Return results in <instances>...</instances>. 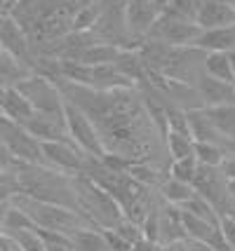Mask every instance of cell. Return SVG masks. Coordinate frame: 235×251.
Here are the masks:
<instances>
[{
	"instance_id": "obj_44",
	"label": "cell",
	"mask_w": 235,
	"mask_h": 251,
	"mask_svg": "<svg viewBox=\"0 0 235 251\" xmlns=\"http://www.w3.org/2000/svg\"><path fill=\"white\" fill-rule=\"evenodd\" d=\"M226 2H228V5H231V7H235V0H226Z\"/></svg>"
},
{
	"instance_id": "obj_4",
	"label": "cell",
	"mask_w": 235,
	"mask_h": 251,
	"mask_svg": "<svg viewBox=\"0 0 235 251\" xmlns=\"http://www.w3.org/2000/svg\"><path fill=\"white\" fill-rule=\"evenodd\" d=\"M12 207L22 209L24 214L31 219L35 228L43 230H54V232H64V235H73L80 228H92L87 221L82 219L78 209L59 207V204H50V202H40L22 193H12Z\"/></svg>"
},
{
	"instance_id": "obj_40",
	"label": "cell",
	"mask_w": 235,
	"mask_h": 251,
	"mask_svg": "<svg viewBox=\"0 0 235 251\" xmlns=\"http://www.w3.org/2000/svg\"><path fill=\"white\" fill-rule=\"evenodd\" d=\"M226 190H228V195L235 200V178H226Z\"/></svg>"
},
{
	"instance_id": "obj_10",
	"label": "cell",
	"mask_w": 235,
	"mask_h": 251,
	"mask_svg": "<svg viewBox=\"0 0 235 251\" xmlns=\"http://www.w3.org/2000/svg\"><path fill=\"white\" fill-rule=\"evenodd\" d=\"M157 17H160V12L156 7V0H127L125 28H127V38H130V50H134L148 35Z\"/></svg>"
},
{
	"instance_id": "obj_37",
	"label": "cell",
	"mask_w": 235,
	"mask_h": 251,
	"mask_svg": "<svg viewBox=\"0 0 235 251\" xmlns=\"http://www.w3.org/2000/svg\"><path fill=\"white\" fill-rule=\"evenodd\" d=\"M104 232V237H106V244H108V249L111 251H132V244L127 240H123L120 235H115L113 230H101Z\"/></svg>"
},
{
	"instance_id": "obj_6",
	"label": "cell",
	"mask_w": 235,
	"mask_h": 251,
	"mask_svg": "<svg viewBox=\"0 0 235 251\" xmlns=\"http://www.w3.org/2000/svg\"><path fill=\"white\" fill-rule=\"evenodd\" d=\"M0 139H2L7 153L14 160L28 164H45L40 141H35L33 136L24 129L22 122H14L10 118H5V115H0Z\"/></svg>"
},
{
	"instance_id": "obj_13",
	"label": "cell",
	"mask_w": 235,
	"mask_h": 251,
	"mask_svg": "<svg viewBox=\"0 0 235 251\" xmlns=\"http://www.w3.org/2000/svg\"><path fill=\"white\" fill-rule=\"evenodd\" d=\"M190 188L198 193L200 197H205L214 209L219 207L226 200L228 190H226V174L221 172V167H207V164H198Z\"/></svg>"
},
{
	"instance_id": "obj_5",
	"label": "cell",
	"mask_w": 235,
	"mask_h": 251,
	"mask_svg": "<svg viewBox=\"0 0 235 251\" xmlns=\"http://www.w3.org/2000/svg\"><path fill=\"white\" fill-rule=\"evenodd\" d=\"M14 87L22 92L26 101L38 113H64V94L56 87L52 77L31 73L28 77H24L22 82H17Z\"/></svg>"
},
{
	"instance_id": "obj_28",
	"label": "cell",
	"mask_w": 235,
	"mask_h": 251,
	"mask_svg": "<svg viewBox=\"0 0 235 251\" xmlns=\"http://www.w3.org/2000/svg\"><path fill=\"white\" fill-rule=\"evenodd\" d=\"M193 155L198 164H207V167H221L224 157L228 155L226 148L216 146V143H205V141H193Z\"/></svg>"
},
{
	"instance_id": "obj_16",
	"label": "cell",
	"mask_w": 235,
	"mask_h": 251,
	"mask_svg": "<svg viewBox=\"0 0 235 251\" xmlns=\"http://www.w3.org/2000/svg\"><path fill=\"white\" fill-rule=\"evenodd\" d=\"M181 240H186V230L181 223L179 207L160 200V204H157V244H172V242Z\"/></svg>"
},
{
	"instance_id": "obj_19",
	"label": "cell",
	"mask_w": 235,
	"mask_h": 251,
	"mask_svg": "<svg viewBox=\"0 0 235 251\" xmlns=\"http://www.w3.org/2000/svg\"><path fill=\"white\" fill-rule=\"evenodd\" d=\"M33 113V106L26 101V97L14 85H0V115L14 122H24Z\"/></svg>"
},
{
	"instance_id": "obj_26",
	"label": "cell",
	"mask_w": 235,
	"mask_h": 251,
	"mask_svg": "<svg viewBox=\"0 0 235 251\" xmlns=\"http://www.w3.org/2000/svg\"><path fill=\"white\" fill-rule=\"evenodd\" d=\"M120 47L118 45H111V43H94L90 45L82 54L78 56L80 64L85 66H104V64H113V59L118 56Z\"/></svg>"
},
{
	"instance_id": "obj_34",
	"label": "cell",
	"mask_w": 235,
	"mask_h": 251,
	"mask_svg": "<svg viewBox=\"0 0 235 251\" xmlns=\"http://www.w3.org/2000/svg\"><path fill=\"white\" fill-rule=\"evenodd\" d=\"M115 235H120L123 240H127L130 244H134V242H139L144 235H141V226L139 223H134V221L130 219H120L118 223H115V228H111Z\"/></svg>"
},
{
	"instance_id": "obj_9",
	"label": "cell",
	"mask_w": 235,
	"mask_h": 251,
	"mask_svg": "<svg viewBox=\"0 0 235 251\" xmlns=\"http://www.w3.org/2000/svg\"><path fill=\"white\" fill-rule=\"evenodd\" d=\"M40 151H43V160H45L47 167H52L56 172H64L68 176L82 174L90 157H94V155L82 153L76 143L66 141H43Z\"/></svg>"
},
{
	"instance_id": "obj_25",
	"label": "cell",
	"mask_w": 235,
	"mask_h": 251,
	"mask_svg": "<svg viewBox=\"0 0 235 251\" xmlns=\"http://www.w3.org/2000/svg\"><path fill=\"white\" fill-rule=\"evenodd\" d=\"M165 151L169 155V162L172 160H181V157H188V155H193V136H190L188 131L167 129L165 131Z\"/></svg>"
},
{
	"instance_id": "obj_24",
	"label": "cell",
	"mask_w": 235,
	"mask_h": 251,
	"mask_svg": "<svg viewBox=\"0 0 235 251\" xmlns=\"http://www.w3.org/2000/svg\"><path fill=\"white\" fill-rule=\"evenodd\" d=\"M205 110L212 118L214 127L221 131L228 141L235 143V103H224V106H214V108Z\"/></svg>"
},
{
	"instance_id": "obj_41",
	"label": "cell",
	"mask_w": 235,
	"mask_h": 251,
	"mask_svg": "<svg viewBox=\"0 0 235 251\" xmlns=\"http://www.w3.org/2000/svg\"><path fill=\"white\" fill-rule=\"evenodd\" d=\"M228 56H231V66H233V73H235V50H231Z\"/></svg>"
},
{
	"instance_id": "obj_35",
	"label": "cell",
	"mask_w": 235,
	"mask_h": 251,
	"mask_svg": "<svg viewBox=\"0 0 235 251\" xmlns=\"http://www.w3.org/2000/svg\"><path fill=\"white\" fill-rule=\"evenodd\" d=\"M202 0H172L169 2V12H174V14H179L183 19H190V22H195V14L200 10Z\"/></svg>"
},
{
	"instance_id": "obj_2",
	"label": "cell",
	"mask_w": 235,
	"mask_h": 251,
	"mask_svg": "<svg viewBox=\"0 0 235 251\" xmlns=\"http://www.w3.org/2000/svg\"><path fill=\"white\" fill-rule=\"evenodd\" d=\"M7 176H10V186L14 193L28 195L40 202L76 209L73 178L64 172H56L47 164H28L17 160Z\"/></svg>"
},
{
	"instance_id": "obj_32",
	"label": "cell",
	"mask_w": 235,
	"mask_h": 251,
	"mask_svg": "<svg viewBox=\"0 0 235 251\" xmlns=\"http://www.w3.org/2000/svg\"><path fill=\"white\" fill-rule=\"evenodd\" d=\"M35 232L40 235V240L45 244V251H76L71 244V237L64 232H54V230H43L35 228Z\"/></svg>"
},
{
	"instance_id": "obj_21",
	"label": "cell",
	"mask_w": 235,
	"mask_h": 251,
	"mask_svg": "<svg viewBox=\"0 0 235 251\" xmlns=\"http://www.w3.org/2000/svg\"><path fill=\"white\" fill-rule=\"evenodd\" d=\"M202 73L216 77V80H224V82H235V73L228 52H207L202 59Z\"/></svg>"
},
{
	"instance_id": "obj_45",
	"label": "cell",
	"mask_w": 235,
	"mask_h": 251,
	"mask_svg": "<svg viewBox=\"0 0 235 251\" xmlns=\"http://www.w3.org/2000/svg\"><path fill=\"white\" fill-rule=\"evenodd\" d=\"M231 153H235V146H233V151H231Z\"/></svg>"
},
{
	"instance_id": "obj_15",
	"label": "cell",
	"mask_w": 235,
	"mask_h": 251,
	"mask_svg": "<svg viewBox=\"0 0 235 251\" xmlns=\"http://www.w3.org/2000/svg\"><path fill=\"white\" fill-rule=\"evenodd\" d=\"M186 120H188V131L193 136V141H205V143H216L226 148L228 153L233 151V141H228L221 131L214 127L212 118L207 115L205 108H193V110H186Z\"/></svg>"
},
{
	"instance_id": "obj_8",
	"label": "cell",
	"mask_w": 235,
	"mask_h": 251,
	"mask_svg": "<svg viewBox=\"0 0 235 251\" xmlns=\"http://www.w3.org/2000/svg\"><path fill=\"white\" fill-rule=\"evenodd\" d=\"M64 122H66L71 141L76 143L82 153L94 155V157H104V155H106L104 148H101L99 136H97L94 125L90 122V118H87L78 106H73L71 101H66V99H64Z\"/></svg>"
},
{
	"instance_id": "obj_38",
	"label": "cell",
	"mask_w": 235,
	"mask_h": 251,
	"mask_svg": "<svg viewBox=\"0 0 235 251\" xmlns=\"http://www.w3.org/2000/svg\"><path fill=\"white\" fill-rule=\"evenodd\" d=\"M12 186L10 183H0V226H2V219H5V214L10 211L12 207Z\"/></svg>"
},
{
	"instance_id": "obj_39",
	"label": "cell",
	"mask_w": 235,
	"mask_h": 251,
	"mask_svg": "<svg viewBox=\"0 0 235 251\" xmlns=\"http://www.w3.org/2000/svg\"><path fill=\"white\" fill-rule=\"evenodd\" d=\"M14 162H17V160L7 153L5 143H2V139H0V172H2V174H10L12 167H14Z\"/></svg>"
},
{
	"instance_id": "obj_20",
	"label": "cell",
	"mask_w": 235,
	"mask_h": 251,
	"mask_svg": "<svg viewBox=\"0 0 235 251\" xmlns=\"http://www.w3.org/2000/svg\"><path fill=\"white\" fill-rule=\"evenodd\" d=\"M111 66L123 77H127V80H130L134 87L139 85V82H141V80H144L146 66H144V61H141V56H139V52H136V50L120 47V52H118V56L113 59Z\"/></svg>"
},
{
	"instance_id": "obj_33",
	"label": "cell",
	"mask_w": 235,
	"mask_h": 251,
	"mask_svg": "<svg viewBox=\"0 0 235 251\" xmlns=\"http://www.w3.org/2000/svg\"><path fill=\"white\" fill-rule=\"evenodd\" d=\"M7 237H12V240L17 242V247H19L22 251H45V244H43V240H40V235L35 232V228L12 232V235H7Z\"/></svg>"
},
{
	"instance_id": "obj_18",
	"label": "cell",
	"mask_w": 235,
	"mask_h": 251,
	"mask_svg": "<svg viewBox=\"0 0 235 251\" xmlns=\"http://www.w3.org/2000/svg\"><path fill=\"white\" fill-rule=\"evenodd\" d=\"M193 45L202 52H231V50H235V24L216 26V28H202Z\"/></svg>"
},
{
	"instance_id": "obj_31",
	"label": "cell",
	"mask_w": 235,
	"mask_h": 251,
	"mask_svg": "<svg viewBox=\"0 0 235 251\" xmlns=\"http://www.w3.org/2000/svg\"><path fill=\"white\" fill-rule=\"evenodd\" d=\"M195 169H198V160H195V155H188V157H181V160H172L167 167V174L172 178H177V181L190 183Z\"/></svg>"
},
{
	"instance_id": "obj_14",
	"label": "cell",
	"mask_w": 235,
	"mask_h": 251,
	"mask_svg": "<svg viewBox=\"0 0 235 251\" xmlns=\"http://www.w3.org/2000/svg\"><path fill=\"white\" fill-rule=\"evenodd\" d=\"M193 87L198 92L202 101V108H214V106H224V103H235V82H224L216 77L200 73L195 77Z\"/></svg>"
},
{
	"instance_id": "obj_3",
	"label": "cell",
	"mask_w": 235,
	"mask_h": 251,
	"mask_svg": "<svg viewBox=\"0 0 235 251\" xmlns=\"http://www.w3.org/2000/svg\"><path fill=\"white\" fill-rule=\"evenodd\" d=\"M71 178H73V193H76V209L92 228L111 230L115 228L118 221L125 219L120 204L92 178L82 174H73Z\"/></svg>"
},
{
	"instance_id": "obj_22",
	"label": "cell",
	"mask_w": 235,
	"mask_h": 251,
	"mask_svg": "<svg viewBox=\"0 0 235 251\" xmlns=\"http://www.w3.org/2000/svg\"><path fill=\"white\" fill-rule=\"evenodd\" d=\"M157 195L162 202H169V204H183L186 200H188L195 190L190 188V183H183V181H177V178H172V176H165L162 181H160V186L156 188Z\"/></svg>"
},
{
	"instance_id": "obj_11",
	"label": "cell",
	"mask_w": 235,
	"mask_h": 251,
	"mask_svg": "<svg viewBox=\"0 0 235 251\" xmlns=\"http://www.w3.org/2000/svg\"><path fill=\"white\" fill-rule=\"evenodd\" d=\"M24 129L33 136L35 141H66L73 143L68 136L66 122H64V113H38L35 110L31 118L22 122Z\"/></svg>"
},
{
	"instance_id": "obj_1",
	"label": "cell",
	"mask_w": 235,
	"mask_h": 251,
	"mask_svg": "<svg viewBox=\"0 0 235 251\" xmlns=\"http://www.w3.org/2000/svg\"><path fill=\"white\" fill-rule=\"evenodd\" d=\"M54 82L64 99L90 118L106 155L123 157L127 162H148L162 169L169 167L165 136L151 120L136 87L92 89L64 77H54Z\"/></svg>"
},
{
	"instance_id": "obj_43",
	"label": "cell",
	"mask_w": 235,
	"mask_h": 251,
	"mask_svg": "<svg viewBox=\"0 0 235 251\" xmlns=\"http://www.w3.org/2000/svg\"><path fill=\"white\" fill-rule=\"evenodd\" d=\"M14 2H17V0H7V10H10V7L14 5Z\"/></svg>"
},
{
	"instance_id": "obj_27",
	"label": "cell",
	"mask_w": 235,
	"mask_h": 251,
	"mask_svg": "<svg viewBox=\"0 0 235 251\" xmlns=\"http://www.w3.org/2000/svg\"><path fill=\"white\" fill-rule=\"evenodd\" d=\"M179 211H181V223H183V230H186V237H188V240L205 242L209 235H212V230L216 228L214 223L200 219V216H195V214H190L186 209L179 207Z\"/></svg>"
},
{
	"instance_id": "obj_29",
	"label": "cell",
	"mask_w": 235,
	"mask_h": 251,
	"mask_svg": "<svg viewBox=\"0 0 235 251\" xmlns=\"http://www.w3.org/2000/svg\"><path fill=\"white\" fill-rule=\"evenodd\" d=\"M179 207L186 209V211H190V214H195V216H200V219L209 221V223H214V226H219V216H216L214 207L205 200V197L198 195V193H193V195H190L183 204H179Z\"/></svg>"
},
{
	"instance_id": "obj_42",
	"label": "cell",
	"mask_w": 235,
	"mask_h": 251,
	"mask_svg": "<svg viewBox=\"0 0 235 251\" xmlns=\"http://www.w3.org/2000/svg\"><path fill=\"white\" fill-rule=\"evenodd\" d=\"M0 183H10V176H7V174H2V172H0Z\"/></svg>"
},
{
	"instance_id": "obj_17",
	"label": "cell",
	"mask_w": 235,
	"mask_h": 251,
	"mask_svg": "<svg viewBox=\"0 0 235 251\" xmlns=\"http://www.w3.org/2000/svg\"><path fill=\"white\" fill-rule=\"evenodd\" d=\"M195 24L200 28H216L235 24V7H231L226 0H202L200 10L195 14Z\"/></svg>"
},
{
	"instance_id": "obj_23",
	"label": "cell",
	"mask_w": 235,
	"mask_h": 251,
	"mask_svg": "<svg viewBox=\"0 0 235 251\" xmlns=\"http://www.w3.org/2000/svg\"><path fill=\"white\" fill-rule=\"evenodd\" d=\"M68 237H71V244L76 251H111L104 232L97 228H80Z\"/></svg>"
},
{
	"instance_id": "obj_12",
	"label": "cell",
	"mask_w": 235,
	"mask_h": 251,
	"mask_svg": "<svg viewBox=\"0 0 235 251\" xmlns=\"http://www.w3.org/2000/svg\"><path fill=\"white\" fill-rule=\"evenodd\" d=\"M0 47L5 52H10L14 59H19L24 66H28L31 73H33V52H31L28 38L22 31V26L14 22L7 12L0 14Z\"/></svg>"
},
{
	"instance_id": "obj_7",
	"label": "cell",
	"mask_w": 235,
	"mask_h": 251,
	"mask_svg": "<svg viewBox=\"0 0 235 251\" xmlns=\"http://www.w3.org/2000/svg\"><path fill=\"white\" fill-rule=\"evenodd\" d=\"M200 26L190 19H183L174 12L165 10L160 17L156 19V24L151 26V31L146 38H153V40H160L165 45H172V47H188V45L195 43V38L200 35Z\"/></svg>"
},
{
	"instance_id": "obj_36",
	"label": "cell",
	"mask_w": 235,
	"mask_h": 251,
	"mask_svg": "<svg viewBox=\"0 0 235 251\" xmlns=\"http://www.w3.org/2000/svg\"><path fill=\"white\" fill-rule=\"evenodd\" d=\"M219 230L224 235L226 244L235 251V219L233 216H219Z\"/></svg>"
},
{
	"instance_id": "obj_30",
	"label": "cell",
	"mask_w": 235,
	"mask_h": 251,
	"mask_svg": "<svg viewBox=\"0 0 235 251\" xmlns=\"http://www.w3.org/2000/svg\"><path fill=\"white\" fill-rule=\"evenodd\" d=\"M35 228L31 219L24 214L22 209L17 207H10V211L5 214V219H2V226H0V232L2 235H12V232H19V230H31Z\"/></svg>"
}]
</instances>
